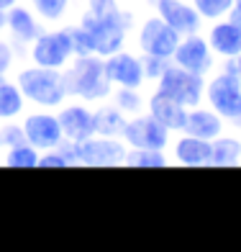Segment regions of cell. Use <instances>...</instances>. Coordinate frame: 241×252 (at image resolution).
Segmentation results:
<instances>
[{
	"instance_id": "cell-16",
	"label": "cell",
	"mask_w": 241,
	"mask_h": 252,
	"mask_svg": "<svg viewBox=\"0 0 241 252\" xmlns=\"http://www.w3.org/2000/svg\"><path fill=\"white\" fill-rule=\"evenodd\" d=\"M152 10L162 21H167L180 36L203 31V18H200V13L195 10V5L190 3V0H154Z\"/></svg>"
},
{
	"instance_id": "cell-27",
	"label": "cell",
	"mask_w": 241,
	"mask_h": 252,
	"mask_svg": "<svg viewBox=\"0 0 241 252\" xmlns=\"http://www.w3.org/2000/svg\"><path fill=\"white\" fill-rule=\"evenodd\" d=\"M190 3L200 13L203 24H213V21H221V18L231 16L236 0H190Z\"/></svg>"
},
{
	"instance_id": "cell-33",
	"label": "cell",
	"mask_w": 241,
	"mask_h": 252,
	"mask_svg": "<svg viewBox=\"0 0 241 252\" xmlns=\"http://www.w3.org/2000/svg\"><path fill=\"white\" fill-rule=\"evenodd\" d=\"M18 3V0H0V10H8V8H13Z\"/></svg>"
},
{
	"instance_id": "cell-14",
	"label": "cell",
	"mask_w": 241,
	"mask_h": 252,
	"mask_svg": "<svg viewBox=\"0 0 241 252\" xmlns=\"http://www.w3.org/2000/svg\"><path fill=\"white\" fill-rule=\"evenodd\" d=\"M106 72L113 88H144L146 77L141 70V54L136 49L123 47L106 57Z\"/></svg>"
},
{
	"instance_id": "cell-8",
	"label": "cell",
	"mask_w": 241,
	"mask_h": 252,
	"mask_svg": "<svg viewBox=\"0 0 241 252\" xmlns=\"http://www.w3.org/2000/svg\"><path fill=\"white\" fill-rule=\"evenodd\" d=\"M172 136L175 134L167 126H162L152 113L144 111V113H136V116H129L121 139L131 150H169Z\"/></svg>"
},
{
	"instance_id": "cell-35",
	"label": "cell",
	"mask_w": 241,
	"mask_h": 252,
	"mask_svg": "<svg viewBox=\"0 0 241 252\" xmlns=\"http://www.w3.org/2000/svg\"><path fill=\"white\" fill-rule=\"evenodd\" d=\"M234 62H236V75H239V77H241V54H239V57H236V60H234Z\"/></svg>"
},
{
	"instance_id": "cell-25",
	"label": "cell",
	"mask_w": 241,
	"mask_h": 252,
	"mask_svg": "<svg viewBox=\"0 0 241 252\" xmlns=\"http://www.w3.org/2000/svg\"><path fill=\"white\" fill-rule=\"evenodd\" d=\"M39 157H41V152L24 139V142H18V144H13V147L5 150L3 165L18 167V170H28V167H39Z\"/></svg>"
},
{
	"instance_id": "cell-19",
	"label": "cell",
	"mask_w": 241,
	"mask_h": 252,
	"mask_svg": "<svg viewBox=\"0 0 241 252\" xmlns=\"http://www.w3.org/2000/svg\"><path fill=\"white\" fill-rule=\"evenodd\" d=\"M146 113H152V116L162 126H167L172 134H177V131L185 129L187 108L182 106V103H177V100L157 93V90H152V93L146 95Z\"/></svg>"
},
{
	"instance_id": "cell-22",
	"label": "cell",
	"mask_w": 241,
	"mask_h": 252,
	"mask_svg": "<svg viewBox=\"0 0 241 252\" xmlns=\"http://www.w3.org/2000/svg\"><path fill=\"white\" fill-rule=\"evenodd\" d=\"M93 116H95V134L98 136H116V139H121L129 116H126L116 103H110V98L98 103L93 108Z\"/></svg>"
},
{
	"instance_id": "cell-30",
	"label": "cell",
	"mask_w": 241,
	"mask_h": 252,
	"mask_svg": "<svg viewBox=\"0 0 241 252\" xmlns=\"http://www.w3.org/2000/svg\"><path fill=\"white\" fill-rule=\"evenodd\" d=\"M172 60H162V57H152V54H141V70H144V77H146V85H154L162 72L167 70V64Z\"/></svg>"
},
{
	"instance_id": "cell-4",
	"label": "cell",
	"mask_w": 241,
	"mask_h": 252,
	"mask_svg": "<svg viewBox=\"0 0 241 252\" xmlns=\"http://www.w3.org/2000/svg\"><path fill=\"white\" fill-rule=\"evenodd\" d=\"M205 106H211L226 124H236L241 116V77L236 75V62L223 60V67L205 77Z\"/></svg>"
},
{
	"instance_id": "cell-6",
	"label": "cell",
	"mask_w": 241,
	"mask_h": 252,
	"mask_svg": "<svg viewBox=\"0 0 241 252\" xmlns=\"http://www.w3.org/2000/svg\"><path fill=\"white\" fill-rule=\"evenodd\" d=\"M180 39H182L180 33L157 13L141 18L134 29V49L139 54H152V57H162V60H172Z\"/></svg>"
},
{
	"instance_id": "cell-7",
	"label": "cell",
	"mask_w": 241,
	"mask_h": 252,
	"mask_svg": "<svg viewBox=\"0 0 241 252\" xmlns=\"http://www.w3.org/2000/svg\"><path fill=\"white\" fill-rule=\"evenodd\" d=\"M154 90L172 98V100L182 103L185 108H195V106H200L203 98H205V77L195 75V72L185 70V67H180L175 62H169L167 70L162 72V77L154 83Z\"/></svg>"
},
{
	"instance_id": "cell-9",
	"label": "cell",
	"mask_w": 241,
	"mask_h": 252,
	"mask_svg": "<svg viewBox=\"0 0 241 252\" xmlns=\"http://www.w3.org/2000/svg\"><path fill=\"white\" fill-rule=\"evenodd\" d=\"M21 129H24V139L33 144L39 152L54 150L64 142L59 116L52 108H33L21 116Z\"/></svg>"
},
{
	"instance_id": "cell-2",
	"label": "cell",
	"mask_w": 241,
	"mask_h": 252,
	"mask_svg": "<svg viewBox=\"0 0 241 252\" xmlns=\"http://www.w3.org/2000/svg\"><path fill=\"white\" fill-rule=\"evenodd\" d=\"M13 80L18 83L26 103L33 108L56 111L59 106H64V103L70 100L62 70H52V67H39V64L26 62V64L16 67Z\"/></svg>"
},
{
	"instance_id": "cell-28",
	"label": "cell",
	"mask_w": 241,
	"mask_h": 252,
	"mask_svg": "<svg viewBox=\"0 0 241 252\" xmlns=\"http://www.w3.org/2000/svg\"><path fill=\"white\" fill-rule=\"evenodd\" d=\"M70 26V36H72V47H75V57H82V54H95L93 52V39H90L87 29L80 24V21H72Z\"/></svg>"
},
{
	"instance_id": "cell-18",
	"label": "cell",
	"mask_w": 241,
	"mask_h": 252,
	"mask_svg": "<svg viewBox=\"0 0 241 252\" xmlns=\"http://www.w3.org/2000/svg\"><path fill=\"white\" fill-rule=\"evenodd\" d=\"M228 129H231V124H226L211 106L200 103V106H195V108H187V119H185V129L182 131L192 134V136H200L205 142H213Z\"/></svg>"
},
{
	"instance_id": "cell-23",
	"label": "cell",
	"mask_w": 241,
	"mask_h": 252,
	"mask_svg": "<svg viewBox=\"0 0 241 252\" xmlns=\"http://www.w3.org/2000/svg\"><path fill=\"white\" fill-rule=\"evenodd\" d=\"M26 3L33 8V13H36L44 24L59 26V24H67L75 0H26Z\"/></svg>"
},
{
	"instance_id": "cell-17",
	"label": "cell",
	"mask_w": 241,
	"mask_h": 252,
	"mask_svg": "<svg viewBox=\"0 0 241 252\" xmlns=\"http://www.w3.org/2000/svg\"><path fill=\"white\" fill-rule=\"evenodd\" d=\"M205 39L218 60H236L241 54V24H236L231 16L208 24Z\"/></svg>"
},
{
	"instance_id": "cell-13",
	"label": "cell",
	"mask_w": 241,
	"mask_h": 252,
	"mask_svg": "<svg viewBox=\"0 0 241 252\" xmlns=\"http://www.w3.org/2000/svg\"><path fill=\"white\" fill-rule=\"evenodd\" d=\"M56 116H59V126H62L64 142L80 144V142H85L87 136L95 134L93 106H90V103H85V100L70 98L64 106L56 108Z\"/></svg>"
},
{
	"instance_id": "cell-21",
	"label": "cell",
	"mask_w": 241,
	"mask_h": 252,
	"mask_svg": "<svg viewBox=\"0 0 241 252\" xmlns=\"http://www.w3.org/2000/svg\"><path fill=\"white\" fill-rule=\"evenodd\" d=\"M28 103L13 77L0 75V121H18L26 113Z\"/></svg>"
},
{
	"instance_id": "cell-34",
	"label": "cell",
	"mask_w": 241,
	"mask_h": 252,
	"mask_svg": "<svg viewBox=\"0 0 241 252\" xmlns=\"http://www.w3.org/2000/svg\"><path fill=\"white\" fill-rule=\"evenodd\" d=\"M0 33H5V10H0Z\"/></svg>"
},
{
	"instance_id": "cell-15",
	"label": "cell",
	"mask_w": 241,
	"mask_h": 252,
	"mask_svg": "<svg viewBox=\"0 0 241 252\" xmlns=\"http://www.w3.org/2000/svg\"><path fill=\"white\" fill-rule=\"evenodd\" d=\"M169 162L182 167H211V142L192 136L185 131H177L169 142Z\"/></svg>"
},
{
	"instance_id": "cell-26",
	"label": "cell",
	"mask_w": 241,
	"mask_h": 252,
	"mask_svg": "<svg viewBox=\"0 0 241 252\" xmlns=\"http://www.w3.org/2000/svg\"><path fill=\"white\" fill-rule=\"evenodd\" d=\"M123 165H129V167H167L172 162H169L167 150H131L129 147Z\"/></svg>"
},
{
	"instance_id": "cell-3",
	"label": "cell",
	"mask_w": 241,
	"mask_h": 252,
	"mask_svg": "<svg viewBox=\"0 0 241 252\" xmlns=\"http://www.w3.org/2000/svg\"><path fill=\"white\" fill-rule=\"evenodd\" d=\"M77 21L87 29L90 39H93V52L98 57H110L123 47H129L131 33L136 29V16L131 8H126L121 16H93V13H80Z\"/></svg>"
},
{
	"instance_id": "cell-36",
	"label": "cell",
	"mask_w": 241,
	"mask_h": 252,
	"mask_svg": "<svg viewBox=\"0 0 241 252\" xmlns=\"http://www.w3.org/2000/svg\"><path fill=\"white\" fill-rule=\"evenodd\" d=\"M234 129H236V131H239V134H241V116H239V119H236V124H234Z\"/></svg>"
},
{
	"instance_id": "cell-24",
	"label": "cell",
	"mask_w": 241,
	"mask_h": 252,
	"mask_svg": "<svg viewBox=\"0 0 241 252\" xmlns=\"http://www.w3.org/2000/svg\"><path fill=\"white\" fill-rule=\"evenodd\" d=\"M110 103H116L126 116H136L146 111V93L144 88H113Z\"/></svg>"
},
{
	"instance_id": "cell-37",
	"label": "cell",
	"mask_w": 241,
	"mask_h": 252,
	"mask_svg": "<svg viewBox=\"0 0 241 252\" xmlns=\"http://www.w3.org/2000/svg\"><path fill=\"white\" fill-rule=\"evenodd\" d=\"M141 3H146V5H152V3H154V0H141Z\"/></svg>"
},
{
	"instance_id": "cell-32",
	"label": "cell",
	"mask_w": 241,
	"mask_h": 252,
	"mask_svg": "<svg viewBox=\"0 0 241 252\" xmlns=\"http://www.w3.org/2000/svg\"><path fill=\"white\" fill-rule=\"evenodd\" d=\"M18 142H24L21 121H0V150H8Z\"/></svg>"
},
{
	"instance_id": "cell-10",
	"label": "cell",
	"mask_w": 241,
	"mask_h": 252,
	"mask_svg": "<svg viewBox=\"0 0 241 252\" xmlns=\"http://www.w3.org/2000/svg\"><path fill=\"white\" fill-rule=\"evenodd\" d=\"M126 147L123 139H116V136H87L85 142L77 144V165L85 167H118L126 159Z\"/></svg>"
},
{
	"instance_id": "cell-1",
	"label": "cell",
	"mask_w": 241,
	"mask_h": 252,
	"mask_svg": "<svg viewBox=\"0 0 241 252\" xmlns=\"http://www.w3.org/2000/svg\"><path fill=\"white\" fill-rule=\"evenodd\" d=\"M62 75H64L67 93L75 100H85L90 106H98V103L108 100L113 93V85L106 72V60L98 54L75 57L62 70Z\"/></svg>"
},
{
	"instance_id": "cell-11",
	"label": "cell",
	"mask_w": 241,
	"mask_h": 252,
	"mask_svg": "<svg viewBox=\"0 0 241 252\" xmlns=\"http://www.w3.org/2000/svg\"><path fill=\"white\" fill-rule=\"evenodd\" d=\"M172 62L185 67V70H190V72H195V75L208 77L215 70L218 57L213 54L208 39H205V33L195 31V33H187V36L180 39L175 54H172Z\"/></svg>"
},
{
	"instance_id": "cell-5",
	"label": "cell",
	"mask_w": 241,
	"mask_h": 252,
	"mask_svg": "<svg viewBox=\"0 0 241 252\" xmlns=\"http://www.w3.org/2000/svg\"><path fill=\"white\" fill-rule=\"evenodd\" d=\"M26 60L39 67H52V70H64L75 60V47L70 36V26L59 24L54 29H44L26 49Z\"/></svg>"
},
{
	"instance_id": "cell-29",
	"label": "cell",
	"mask_w": 241,
	"mask_h": 252,
	"mask_svg": "<svg viewBox=\"0 0 241 252\" xmlns=\"http://www.w3.org/2000/svg\"><path fill=\"white\" fill-rule=\"evenodd\" d=\"M18 60H21L18 49L10 44L8 36H3V33H0V75H10V72H13L16 64H18Z\"/></svg>"
},
{
	"instance_id": "cell-20",
	"label": "cell",
	"mask_w": 241,
	"mask_h": 252,
	"mask_svg": "<svg viewBox=\"0 0 241 252\" xmlns=\"http://www.w3.org/2000/svg\"><path fill=\"white\" fill-rule=\"evenodd\" d=\"M211 167H239L241 165V134L236 129L223 131L211 142Z\"/></svg>"
},
{
	"instance_id": "cell-12",
	"label": "cell",
	"mask_w": 241,
	"mask_h": 252,
	"mask_svg": "<svg viewBox=\"0 0 241 252\" xmlns=\"http://www.w3.org/2000/svg\"><path fill=\"white\" fill-rule=\"evenodd\" d=\"M41 31H44V21L33 13V8L24 3V0H18L13 8L5 10V36L18 49L21 57H26V49Z\"/></svg>"
},
{
	"instance_id": "cell-31",
	"label": "cell",
	"mask_w": 241,
	"mask_h": 252,
	"mask_svg": "<svg viewBox=\"0 0 241 252\" xmlns=\"http://www.w3.org/2000/svg\"><path fill=\"white\" fill-rule=\"evenodd\" d=\"M85 13H93V16H121L126 5L121 0H85Z\"/></svg>"
}]
</instances>
